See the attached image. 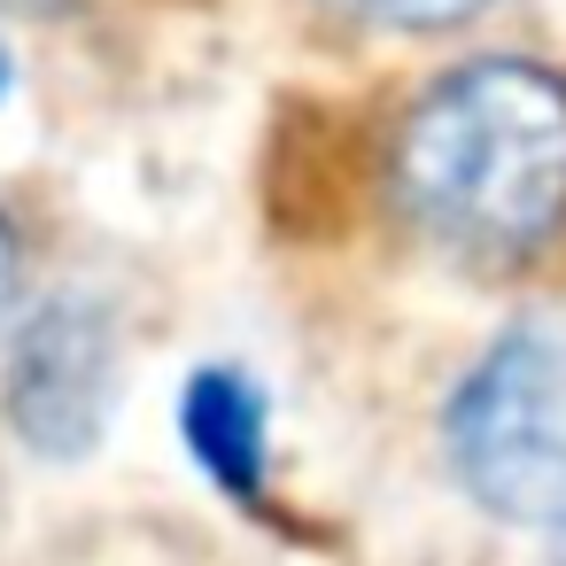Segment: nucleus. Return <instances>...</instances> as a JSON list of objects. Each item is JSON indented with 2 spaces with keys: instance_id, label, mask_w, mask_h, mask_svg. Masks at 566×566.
I'll list each match as a JSON object with an SVG mask.
<instances>
[{
  "instance_id": "obj_7",
  "label": "nucleus",
  "mask_w": 566,
  "mask_h": 566,
  "mask_svg": "<svg viewBox=\"0 0 566 566\" xmlns=\"http://www.w3.org/2000/svg\"><path fill=\"white\" fill-rule=\"evenodd\" d=\"M9 86H17V55H9V32H0V102H9Z\"/></svg>"
},
{
  "instance_id": "obj_6",
  "label": "nucleus",
  "mask_w": 566,
  "mask_h": 566,
  "mask_svg": "<svg viewBox=\"0 0 566 566\" xmlns=\"http://www.w3.org/2000/svg\"><path fill=\"white\" fill-rule=\"evenodd\" d=\"M24 280H32V249H24V226L0 210V342H9V326L24 318Z\"/></svg>"
},
{
  "instance_id": "obj_5",
  "label": "nucleus",
  "mask_w": 566,
  "mask_h": 566,
  "mask_svg": "<svg viewBox=\"0 0 566 566\" xmlns=\"http://www.w3.org/2000/svg\"><path fill=\"white\" fill-rule=\"evenodd\" d=\"M334 40L365 48H450L465 40L496 0H303Z\"/></svg>"
},
{
  "instance_id": "obj_1",
  "label": "nucleus",
  "mask_w": 566,
  "mask_h": 566,
  "mask_svg": "<svg viewBox=\"0 0 566 566\" xmlns=\"http://www.w3.org/2000/svg\"><path fill=\"white\" fill-rule=\"evenodd\" d=\"M373 210L427 264L566 295V55L465 48L373 109Z\"/></svg>"
},
{
  "instance_id": "obj_9",
  "label": "nucleus",
  "mask_w": 566,
  "mask_h": 566,
  "mask_svg": "<svg viewBox=\"0 0 566 566\" xmlns=\"http://www.w3.org/2000/svg\"><path fill=\"white\" fill-rule=\"evenodd\" d=\"M24 9H55V0H24Z\"/></svg>"
},
{
  "instance_id": "obj_3",
  "label": "nucleus",
  "mask_w": 566,
  "mask_h": 566,
  "mask_svg": "<svg viewBox=\"0 0 566 566\" xmlns=\"http://www.w3.org/2000/svg\"><path fill=\"white\" fill-rule=\"evenodd\" d=\"M125 349L117 311L94 287H63L32 303L0 342V419L32 458H94L117 411Z\"/></svg>"
},
{
  "instance_id": "obj_2",
  "label": "nucleus",
  "mask_w": 566,
  "mask_h": 566,
  "mask_svg": "<svg viewBox=\"0 0 566 566\" xmlns=\"http://www.w3.org/2000/svg\"><path fill=\"white\" fill-rule=\"evenodd\" d=\"M442 450L458 489L504 527L566 520V326H504L442 403Z\"/></svg>"
},
{
  "instance_id": "obj_8",
  "label": "nucleus",
  "mask_w": 566,
  "mask_h": 566,
  "mask_svg": "<svg viewBox=\"0 0 566 566\" xmlns=\"http://www.w3.org/2000/svg\"><path fill=\"white\" fill-rule=\"evenodd\" d=\"M551 566H566V520L551 527Z\"/></svg>"
},
{
  "instance_id": "obj_4",
  "label": "nucleus",
  "mask_w": 566,
  "mask_h": 566,
  "mask_svg": "<svg viewBox=\"0 0 566 566\" xmlns=\"http://www.w3.org/2000/svg\"><path fill=\"white\" fill-rule=\"evenodd\" d=\"M179 442L195 473L249 520H280L272 496V403L241 365H195L179 388Z\"/></svg>"
}]
</instances>
